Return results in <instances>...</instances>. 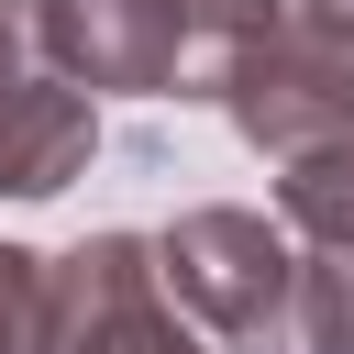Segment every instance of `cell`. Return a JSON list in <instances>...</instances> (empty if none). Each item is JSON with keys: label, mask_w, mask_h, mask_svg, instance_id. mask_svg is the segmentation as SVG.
<instances>
[{"label": "cell", "mask_w": 354, "mask_h": 354, "mask_svg": "<svg viewBox=\"0 0 354 354\" xmlns=\"http://www.w3.org/2000/svg\"><path fill=\"white\" fill-rule=\"evenodd\" d=\"M155 266L221 354H332V277L321 243H299L288 221L210 199L155 232Z\"/></svg>", "instance_id": "6da1fadb"}, {"label": "cell", "mask_w": 354, "mask_h": 354, "mask_svg": "<svg viewBox=\"0 0 354 354\" xmlns=\"http://www.w3.org/2000/svg\"><path fill=\"white\" fill-rule=\"evenodd\" d=\"M277 11L288 0H44L55 55L100 100H221L232 44Z\"/></svg>", "instance_id": "7a4b0ae2"}, {"label": "cell", "mask_w": 354, "mask_h": 354, "mask_svg": "<svg viewBox=\"0 0 354 354\" xmlns=\"http://www.w3.org/2000/svg\"><path fill=\"white\" fill-rule=\"evenodd\" d=\"M221 122L288 166V155H321V144H354V33L321 22V11H277L266 33L232 44L221 66Z\"/></svg>", "instance_id": "3957f363"}, {"label": "cell", "mask_w": 354, "mask_h": 354, "mask_svg": "<svg viewBox=\"0 0 354 354\" xmlns=\"http://www.w3.org/2000/svg\"><path fill=\"white\" fill-rule=\"evenodd\" d=\"M100 155V88L55 55L44 0H0V199H55Z\"/></svg>", "instance_id": "277c9868"}, {"label": "cell", "mask_w": 354, "mask_h": 354, "mask_svg": "<svg viewBox=\"0 0 354 354\" xmlns=\"http://www.w3.org/2000/svg\"><path fill=\"white\" fill-rule=\"evenodd\" d=\"M55 354H199L155 232H88L55 254Z\"/></svg>", "instance_id": "5b68a950"}, {"label": "cell", "mask_w": 354, "mask_h": 354, "mask_svg": "<svg viewBox=\"0 0 354 354\" xmlns=\"http://www.w3.org/2000/svg\"><path fill=\"white\" fill-rule=\"evenodd\" d=\"M277 210H288L299 243H354V144L288 155V166H277Z\"/></svg>", "instance_id": "8992f818"}, {"label": "cell", "mask_w": 354, "mask_h": 354, "mask_svg": "<svg viewBox=\"0 0 354 354\" xmlns=\"http://www.w3.org/2000/svg\"><path fill=\"white\" fill-rule=\"evenodd\" d=\"M0 354H55V254L0 243Z\"/></svg>", "instance_id": "52a82bcc"}, {"label": "cell", "mask_w": 354, "mask_h": 354, "mask_svg": "<svg viewBox=\"0 0 354 354\" xmlns=\"http://www.w3.org/2000/svg\"><path fill=\"white\" fill-rule=\"evenodd\" d=\"M321 277H332V354H354V243H321Z\"/></svg>", "instance_id": "ba28073f"}, {"label": "cell", "mask_w": 354, "mask_h": 354, "mask_svg": "<svg viewBox=\"0 0 354 354\" xmlns=\"http://www.w3.org/2000/svg\"><path fill=\"white\" fill-rule=\"evenodd\" d=\"M299 11H321V22H343V33H354V0H299Z\"/></svg>", "instance_id": "9c48e42d"}]
</instances>
